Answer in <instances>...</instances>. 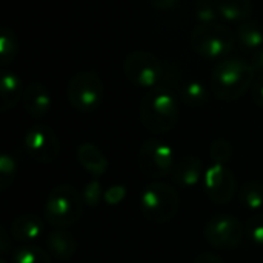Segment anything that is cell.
<instances>
[{
  "label": "cell",
  "mask_w": 263,
  "mask_h": 263,
  "mask_svg": "<svg viewBox=\"0 0 263 263\" xmlns=\"http://www.w3.org/2000/svg\"><path fill=\"white\" fill-rule=\"evenodd\" d=\"M250 63L253 65L256 74H257V72H259V74H263V46L262 48H259V49H256V51H253V55H251Z\"/></svg>",
  "instance_id": "obj_31"
},
{
  "label": "cell",
  "mask_w": 263,
  "mask_h": 263,
  "mask_svg": "<svg viewBox=\"0 0 263 263\" xmlns=\"http://www.w3.org/2000/svg\"><path fill=\"white\" fill-rule=\"evenodd\" d=\"M219 15L227 22H247L253 14L251 0H214Z\"/></svg>",
  "instance_id": "obj_18"
},
{
  "label": "cell",
  "mask_w": 263,
  "mask_h": 263,
  "mask_svg": "<svg viewBox=\"0 0 263 263\" xmlns=\"http://www.w3.org/2000/svg\"><path fill=\"white\" fill-rule=\"evenodd\" d=\"M237 39L243 48L256 51L263 46V29L254 22H242L237 26Z\"/></svg>",
  "instance_id": "obj_19"
},
{
  "label": "cell",
  "mask_w": 263,
  "mask_h": 263,
  "mask_svg": "<svg viewBox=\"0 0 263 263\" xmlns=\"http://www.w3.org/2000/svg\"><path fill=\"white\" fill-rule=\"evenodd\" d=\"M22 105L31 117L42 119L51 109V92L43 83L31 82L25 88Z\"/></svg>",
  "instance_id": "obj_12"
},
{
  "label": "cell",
  "mask_w": 263,
  "mask_h": 263,
  "mask_svg": "<svg viewBox=\"0 0 263 263\" xmlns=\"http://www.w3.org/2000/svg\"><path fill=\"white\" fill-rule=\"evenodd\" d=\"M25 85L22 82V79L8 69L2 71V77H0V109L3 112L12 109L14 106H17V103L22 102L23 94H25Z\"/></svg>",
  "instance_id": "obj_14"
},
{
  "label": "cell",
  "mask_w": 263,
  "mask_h": 263,
  "mask_svg": "<svg viewBox=\"0 0 263 263\" xmlns=\"http://www.w3.org/2000/svg\"><path fill=\"white\" fill-rule=\"evenodd\" d=\"M12 263H51L49 254L34 245H25L14 251L12 254Z\"/></svg>",
  "instance_id": "obj_23"
},
{
  "label": "cell",
  "mask_w": 263,
  "mask_h": 263,
  "mask_svg": "<svg viewBox=\"0 0 263 263\" xmlns=\"http://www.w3.org/2000/svg\"><path fill=\"white\" fill-rule=\"evenodd\" d=\"M68 100L79 112H91L99 108L105 86L102 79L92 71H80L68 82Z\"/></svg>",
  "instance_id": "obj_6"
},
{
  "label": "cell",
  "mask_w": 263,
  "mask_h": 263,
  "mask_svg": "<svg viewBox=\"0 0 263 263\" xmlns=\"http://www.w3.org/2000/svg\"><path fill=\"white\" fill-rule=\"evenodd\" d=\"M245 233L256 245H263V214H254L245 225Z\"/></svg>",
  "instance_id": "obj_27"
},
{
  "label": "cell",
  "mask_w": 263,
  "mask_h": 263,
  "mask_svg": "<svg viewBox=\"0 0 263 263\" xmlns=\"http://www.w3.org/2000/svg\"><path fill=\"white\" fill-rule=\"evenodd\" d=\"M123 71L126 79L139 88L154 89L163 76L160 60L148 51L129 52L123 62Z\"/></svg>",
  "instance_id": "obj_7"
},
{
  "label": "cell",
  "mask_w": 263,
  "mask_h": 263,
  "mask_svg": "<svg viewBox=\"0 0 263 263\" xmlns=\"http://www.w3.org/2000/svg\"><path fill=\"white\" fill-rule=\"evenodd\" d=\"M180 199L176 190L163 182H153L145 186L140 196L142 214L153 223H168L176 217Z\"/></svg>",
  "instance_id": "obj_5"
},
{
  "label": "cell",
  "mask_w": 263,
  "mask_h": 263,
  "mask_svg": "<svg viewBox=\"0 0 263 263\" xmlns=\"http://www.w3.org/2000/svg\"><path fill=\"white\" fill-rule=\"evenodd\" d=\"M193 263H225L219 256L216 254H211V253H203L200 256L196 257V260Z\"/></svg>",
  "instance_id": "obj_33"
},
{
  "label": "cell",
  "mask_w": 263,
  "mask_h": 263,
  "mask_svg": "<svg viewBox=\"0 0 263 263\" xmlns=\"http://www.w3.org/2000/svg\"><path fill=\"white\" fill-rule=\"evenodd\" d=\"M179 119V105L173 92L165 88L148 91L140 102V120L154 134L171 131Z\"/></svg>",
  "instance_id": "obj_2"
},
{
  "label": "cell",
  "mask_w": 263,
  "mask_h": 263,
  "mask_svg": "<svg viewBox=\"0 0 263 263\" xmlns=\"http://www.w3.org/2000/svg\"><path fill=\"white\" fill-rule=\"evenodd\" d=\"M85 202L82 193L72 185L63 183L51 190L45 203V219L51 227L66 228L79 222L83 214Z\"/></svg>",
  "instance_id": "obj_3"
},
{
  "label": "cell",
  "mask_w": 263,
  "mask_h": 263,
  "mask_svg": "<svg viewBox=\"0 0 263 263\" xmlns=\"http://www.w3.org/2000/svg\"><path fill=\"white\" fill-rule=\"evenodd\" d=\"M103 191H102V183L99 179H92L91 182H88L82 191V197H83V202L86 206H91V208H96L102 197H103Z\"/></svg>",
  "instance_id": "obj_26"
},
{
  "label": "cell",
  "mask_w": 263,
  "mask_h": 263,
  "mask_svg": "<svg viewBox=\"0 0 263 263\" xmlns=\"http://www.w3.org/2000/svg\"><path fill=\"white\" fill-rule=\"evenodd\" d=\"M251 96L253 100L263 108V74H259V77L254 79L253 86H251Z\"/></svg>",
  "instance_id": "obj_30"
},
{
  "label": "cell",
  "mask_w": 263,
  "mask_h": 263,
  "mask_svg": "<svg viewBox=\"0 0 263 263\" xmlns=\"http://www.w3.org/2000/svg\"><path fill=\"white\" fill-rule=\"evenodd\" d=\"M190 43L200 57L208 60H223L234 48V34L228 26L217 22L199 23L191 32Z\"/></svg>",
  "instance_id": "obj_4"
},
{
  "label": "cell",
  "mask_w": 263,
  "mask_h": 263,
  "mask_svg": "<svg viewBox=\"0 0 263 263\" xmlns=\"http://www.w3.org/2000/svg\"><path fill=\"white\" fill-rule=\"evenodd\" d=\"M203 234L211 247L217 250H233L240 245L245 236V227L234 216L220 214L206 223Z\"/></svg>",
  "instance_id": "obj_10"
},
{
  "label": "cell",
  "mask_w": 263,
  "mask_h": 263,
  "mask_svg": "<svg viewBox=\"0 0 263 263\" xmlns=\"http://www.w3.org/2000/svg\"><path fill=\"white\" fill-rule=\"evenodd\" d=\"M125 196H126V188L122 185H116V186H111L105 191L103 200L108 205H119L125 199Z\"/></svg>",
  "instance_id": "obj_29"
},
{
  "label": "cell",
  "mask_w": 263,
  "mask_h": 263,
  "mask_svg": "<svg viewBox=\"0 0 263 263\" xmlns=\"http://www.w3.org/2000/svg\"><path fill=\"white\" fill-rule=\"evenodd\" d=\"M46 245L51 254H54L59 260H69L77 251V242L74 236L63 228L52 231L46 239Z\"/></svg>",
  "instance_id": "obj_17"
},
{
  "label": "cell",
  "mask_w": 263,
  "mask_h": 263,
  "mask_svg": "<svg viewBox=\"0 0 263 263\" xmlns=\"http://www.w3.org/2000/svg\"><path fill=\"white\" fill-rule=\"evenodd\" d=\"M256 79L253 65L242 57H227L220 60L211 72L210 89L225 102L240 99Z\"/></svg>",
  "instance_id": "obj_1"
},
{
  "label": "cell",
  "mask_w": 263,
  "mask_h": 263,
  "mask_svg": "<svg viewBox=\"0 0 263 263\" xmlns=\"http://www.w3.org/2000/svg\"><path fill=\"white\" fill-rule=\"evenodd\" d=\"M174 151L162 140L149 139L139 149V166L148 177H163L174 168Z\"/></svg>",
  "instance_id": "obj_8"
},
{
  "label": "cell",
  "mask_w": 263,
  "mask_h": 263,
  "mask_svg": "<svg viewBox=\"0 0 263 263\" xmlns=\"http://www.w3.org/2000/svg\"><path fill=\"white\" fill-rule=\"evenodd\" d=\"M43 220L35 214H22L11 225V237L17 242H32L43 234Z\"/></svg>",
  "instance_id": "obj_16"
},
{
  "label": "cell",
  "mask_w": 263,
  "mask_h": 263,
  "mask_svg": "<svg viewBox=\"0 0 263 263\" xmlns=\"http://www.w3.org/2000/svg\"><path fill=\"white\" fill-rule=\"evenodd\" d=\"M210 156L213 163L225 165L233 156V146L225 139H216L210 146Z\"/></svg>",
  "instance_id": "obj_25"
},
{
  "label": "cell",
  "mask_w": 263,
  "mask_h": 263,
  "mask_svg": "<svg viewBox=\"0 0 263 263\" xmlns=\"http://www.w3.org/2000/svg\"><path fill=\"white\" fill-rule=\"evenodd\" d=\"M17 174V165L15 159L9 156L8 153H3L0 157V190L6 191L15 180Z\"/></svg>",
  "instance_id": "obj_24"
},
{
  "label": "cell",
  "mask_w": 263,
  "mask_h": 263,
  "mask_svg": "<svg viewBox=\"0 0 263 263\" xmlns=\"http://www.w3.org/2000/svg\"><path fill=\"white\" fill-rule=\"evenodd\" d=\"M239 199L242 205L251 211H256L263 206V183L251 180L245 183L239 193Z\"/></svg>",
  "instance_id": "obj_21"
},
{
  "label": "cell",
  "mask_w": 263,
  "mask_h": 263,
  "mask_svg": "<svg viewBox=\"0 0 263 263\" xmlns=\"http://www.w3.org/2000/svg\"><path fill=\"white\" fill-rule=\"evenodd\" d=\"M182 99L191 108H199L208 100V88L199 80H190L182 88Z\"/></svg>",
  "instance_id": "obj_22"
},
{
  "label": "cell",
  "mask_w": 263,
  "mask_h": 263,
  "mask_svg": "<svg viewBox=\"0 0 263 263\" xmlns=\"http://www.w3.org/2000/svg\"><path fill=\"white\" fill-rule=\"evenodd\" d=\"M26 154L37 163H52L60 153V142L52 128L46 125H34L23 139Z\"/></svg>",
  "instance_id": "obj_9"
},
{
  "label": "cell",
  "mask_w": 263,
  "mask_h": 263,
  "mask_svg": "<svg viewBox=\"0 0 263 263\" xmlns=\"http://www.w3.org/2000/svg\"><path fill=\"white\" fill-rule=\"evenodd\" d=\"M203 185L206 196L219 205H227L231 202L236 193L234 174L219 163H213L203 174Z\"/></svg>",
  "instance_id": "obj_11"
},
{
  "label": "cell",
  "mask_w": 263,
  "mask_h": 263,
  "mask_svg": "<svg viewBox=\"0 0 263 263\" xmlns=\"http://www.w3.org/2000/svg\"><path fill=\"white\" fill-rule=\"evenodd\" d=\"M77 160L80 166L89 173L94 179L102 177L108 171V159L105 154L92 143H82L77 148Z\"/></svg>",
  "instance_id": "obj_15"
},
{
  "label": "cell",
  "mask_w": 263,
  "mask_h": 263,
  "mask_svg": "<svg viewBox=\"0 0 263 263\" xmlns=\"http://www.w3.org/2000/svg\"><path fill=\"white\" fill-rule=\"evenodd\" d=\"M156 9H162V11H166V9H171L176 6V3L179 0H148Z\"/></svg>",
  "instance_id": "obj_32"
},
{
  "label": "cell",
  "mask_w": 263,
  "mask_h": 263,
  "mask_svg": "<svg viewBox=\"0 0 263 263\" xmlns=\"http://www.w3.org/2000/svg\"><path fill=\"white\" fill-rule=\"evenodd\" d=\"M8 243H9L8 231H6V228L3 227V228L0 230V251H2V254H5V253L8 251Z\"/></svg>",
  "instance_id": "obj_34"
},
{
  "label": "cell",
  "mask_w": 263,
  "mask_h": 263,
  "mask_svg": "<svg viewBox=\"0 0 263 263\" xmlns=\"http://www.w3.org/2000/svg\"><path fill=\"white\" fill-rule=\"evenodd\" d=\"M0 263H6V262H5V259H2V260H0Z\"/></svg>",
  "instance_id": "obj_35"
},
{
  "label": "cell",
  "mask_w": 263,
  "mask_h": 263,
  "mask_svg": "<svg viewBox=\"0 0 263 263\" xmlns=\"http://www.w3.org/2000/svg\"><path fill=\"white\" fill-rule=\"evenodd\" d=\"M203 173L202 160L196 156H185L179 162L174 163V168L171 171L173 180L182 186V188H193L196 186Z\"/></svg>",
  "instance_id": "obj_13"
},
{
  "label": "cell",
  "mask_w": 263,
  "mask_h": 263,
  "mask_svg": "<svg viewBox=\"0 0 263 263\" xmlns=\"http://www.w3.org/2000/svg\"><path fill=\"white\" fill-rule=\"evenodd\" d=\"M18 52V42L15 32L9 26H2L0 29V65L5 68L15 60Z\"/></svg>",
  "instance_id": "obj_20"
},
{
  "label": "cell",
  "mask_w": 263,
  "mask_h": 263,
  "mask_svg": "<svg viewBox=\"0 0 263 263\" xmlns=\"http://www.w3.org/2000/svg\"><path fill=\"white\" fill-rule=\"evenodd\" d=\"M196 15L200 20V23H216L219 11L216 8V3L211 2H200L196 9Z\"/></svg>",
  "instance_id": "obj_28"
}]
</instances>
